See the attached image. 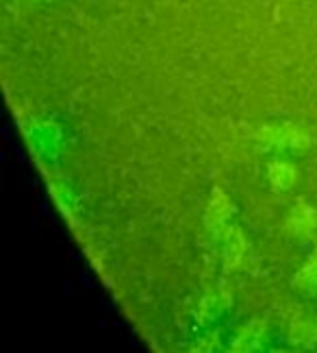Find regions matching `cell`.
Returning <instances> with one entry per match:
<instances>
[{
	"mask_svg": "<svg viewBox=\"0 0 317 353\" xmlns=\"http://www.w3.org/2000/svg\"><path fill=\"white\" fill-rule=\"evenodd\" d=\"M315 229H317V212L300 201L292 216L287 219V232L294 236H309Z\"/></svg>",
	"mask_w": 317,
	"mask_h": 353,
	"instance_id": "2",
	"label": "cell"
},
{
	"mask_svg": "<svg viewBox=\"0 0 317 353\" xmlns=\"http://www.w3.org/2000/svg\"><path fill=\"white\" fill-rule=\"evenodd\" d=\"M267 179L272 183L274 190H281V192H287L292 190L298 181V170L292 164H285V161H272L270 170H267Z\"/></svg>",
	"mask_w": 317,
	"mask_h": 353,
	"instance_id": "4",
	"label": "cell"
},
{
	"mask_svg": "<svg viewBox=\"0 0 317 353\" xmlns=\"http://www.w3.org/2000/svg\"><path fill=\"white\" fill-rule=\"evenodd\" d=\"M228 214H230L228 199L222 192H219V190H215L213 199L209 201V208H206V214H204L206 227H209L211 232H217V229L224 225V221L228 219Z\"/></svg>",
	"mask_w": 317,
	"mask_h": 353,
	"instance_id": "3",
	"label": "cell"
},
{
	"mask_svg": "<svg viewBox=\"0 0 317 353\" xmlns=\"http://www.w3.org/2000/svg\"><path fill=\"white\" fill-rule=\"evenodd\" d=\"M256 138L263 142H270L274 146L296 148V151H302V148L309 146V135L298 129H292V127H265L259 131Z\"/></svg>",
	"mask_w": 317,
	"mask_h": 353,
	"instance_id": "1",
	"label": "cell"
},
{
	"mask_svg": "<svg viewBox=\"0 0 317 353\" xmlns=\"http://www.w3.org/2000/svg\"><path fill=\"white\" fill-rule=\"evenodd\" d=\"M294 286L305 292H317V251L311 255L307 266L298 273V277L294 279Z\"/></svg>",
	"mask_w": 317,
	"mask_h": 353,
	"instance_id": "6",
	"label": "cell"
},
{
	"mask_svg": "<svg viewBox=\"0 0 317 353\" xmlns=\"http://www.w3.org/2000/svg\"><path fill=\"white\" fill-rule=\"evenodd\" d=\"M243 249H245V240H243V234L239 229H230V234L226 236V244H224V264L228 268H235L241 257H243Z\"/></svg>",
	"mask_w": 317,
	"mask_h": 353,
	"instance_id": "5",
	"label": "cell"
}]
</instances>
